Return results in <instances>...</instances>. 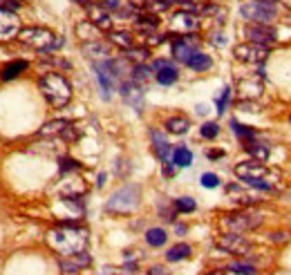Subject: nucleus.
Returning a JSON list of instances; mask_svg holds the SVG:
<instances>
[{"label":"nucleus","mask_w":291,"mask_h":275,"mask_svg":"<svg viewBox=\"0 0 291 275\" xmlns=\"http://www.w3.org/2000/svg\"><path fill=\"white\" fill-rule=\"evenodd\" d=\"M47 244L56 253L63 255V257L65 255L81 253V251H85V246H88V231L79 228V226H72V224H63V226L49 231Z\"/></svg>","instance_id":"nucleus-1"},{"label":"nucleus","mask_w":291,"mask_h":275,"mask_svg":"<svg viewBox=\"0 0 291 275\" xmlns=\"http://www.w3.org/2000/svg\"><path fill=\"white\" fill-rule=\"evenodd\" d=\"M235 175L244 181L251 188H258V190H273L278 177L271 175V170L260 161H242V164L235 166Z\"/></svg>","instance_id":"nucleus-2"},{"label":"nucleus","mask_w":291,"mask_h":275,"mask_svg":"<svg viewBox=\"0 0 291 275\" xmlns=\"http://www.w3.org/2000/svg\"><path fill=\"white\" fill-rule=\"evenodd\" d=\"M38 87H41L43 96L47 99V103L54 107H65L69 101H72V85H69V81L65 79V76L58 74V72L45 74L41 79V83H38Z\"/></svg>","instance_id":"nucleus-3"},{"label":"nucleus","mask_w":291,"mask_h":275,"mask_svg":"<svg viewBox=\"0 0 291 275\" xmlns=\"http://www.w3.org/2000/svg\"><path fill=\"white\" fill-rule=\"evenodd\" d=\"M22 45L34 47L38 52H54V49L63 47V36H56L54 32L45 29V27H25L18 32Z\"/></svg>","instance_id":"nucleus-4"},{"label":"nucleus","mask_w":291,"mask_h":275,"mask_svg":"<svg viewBox=\"0 0 291 275\" xmlns=\"http://www.w3.org/2000/svg\"><path fill=\"white\" fill-rule=\"evenodd\" d=\"M139 201H141V190H139V186L128 184V186H123V188H119V190L106 201V211L116 212V215H128V212L137 211Z\"/></svg>","instance_id":"nucleus-5"},{"label":"nucleus","mask_w":291,"mask_h":275,"mask_svg":"<svg viewBox=\"0 0 291 275\" xmlns=\"http://www.w3.org/2000/svg\"><path fill=\"white\" fill-rule=\"evenodd\" d=\"M262 224V215L258 211H251V208H242V211L228 212L222 217L220 226L226 231V233H246V231H253Z\"/></svg>","instance_id":"nucleus-6"},{"label":"nucleus","mask_w":291,"mask_h":275,"mask_svg":"<svg viewBox=\"0 0 291 275\" xmlns=\"http://www.w3.org/2000/svg\"><path fill=\"white\" fill-rule=\"evenodd\" d=\"M240 14L251 22H265V25H269V21L275 18L278 9H275V2H258V0H253V2H244L240 7Z\"/></svg>","instance_id":"nucleus-7"},{"label":"nucleus","mask_w":291,"mask_h":275,"mask_svg":"<svg viewBox=\"0 0 291 275\" xmlns=\"http://www.w3.org/2000/svg\"><path fill=\"white\" fill-rule=\"evenodd\" d=\"M233 56L240 61V63H249V65H260L265 63L267 56H269V47L267 45H260V42H242L233 49Z\"/></svg>","instance_id":"nucleus-8"},{"label":"nucleus","mask_w":291,"mask_h":275,"mask_svg":"<svg viewBox=\"0 0 291 275\" xmlns=\"http://www.w3.org/2000/svg\"><path fill=\"white\" fill-rule=\"evenodd\" d=\"M168 29L173 34H179V36H186V34H195L197 29H200V18H197L193 11L181 9V11H177V14H173Z\"/></svg>","instance_id":"nucleus-9"},{"label":"nucleus","mask_w":291,"mask_h":275,"mask_svg":"<svg viewBox=\"0 0 291 275\" xmlns=\"http://www.w3.org/2000/svg\"><path fill=\"white\" fill-rule=\"evenodd\" d=\"M244 36L249 38L251 42H260V45H273L275 41H278V34H275V29L271 25H265V22H251V25H246V29H244Z\"/></svg>","instance_id":"nucleus-10"},{"label":"nucleus","mask_w":291,"mask_h":275,"mask_svg":"<svg viewBox=\"0 0 291 275\" xmlns=\"http://www.w3.org/2000/svg\"><path fill=\"white\" fill-rule=\"evenodd\" d=\"M217 249L231 255H246L251 251V244L240 233H224L222 237L217 239Z\"/></svg>","instance_id":"nucleus-11"},{"label":"nucleus","mask_w":291,"mask_h":275,"mask_svg":"<svg viewBox=\"0 0 291 275\" xmlns=\"http://www.w3.org/2000/svg\"><path fill=\"white\" fill-rule=\"evenodd\" d=\"M197 45H200V38H197L195 34H186V36L177 38V41L173 42V56L177 61H181V63H186V61L197 52Z\"/></svg>","instance_id":"nucleus-12"},{"label":"nucleus","mask_w":291,"mask_h":275,"mask_svg":"<svg viewBox=\"0 0 291 275\" xmlns=\"http://www.w3.org/2000/svg\"><path fill=\"white\" fill-rule=\"evenodd\" d=\"M41 137H63V139H76L79 132L74 130V126L69 121H63V119H58V121H49L38 130Z\"/></svg>","instance_id":"nucleus-13"},{"label":"nucleus","mask_w":291,"mask_h":275,"mask_svg":"<svg viewBox=\"0 0 291 275\" xmlns=\"http://www.w3.org/2000/svg\"><path fill=\"white\" fill-rule=\"evenodd\" d=\"M21 32V21L14 11L0 7V41H9V38L18 36Z\"/></svg>","instance_id":"nucleus-14"},{"label":"nucleus","mask_w":291,"mask_h":275,"mask_svg":"<svg viewBox=\"0 0 291 275\" xmlns=\"http://www.w3.org/2000/svg\"><path fill=\"white\" fill-rule=\"evenodd\" d=\"M92 264V257L85 251H81V253H74V255H65V257H61V262H58V266H61V271L67 275H74L79 273V271H83L85 266Z\"/></svg>","instance_id":"nucleus-15"},{"label":"nucleus","mask_w":291,"mask_h":275,"mask_svg":"<svg viewBox=\"0 0 291 275\" xmlns=\"http://www.w3.org/2000/svg\"><path fill=\"white\" fill-rule=\"evenodd\" d=\"M121 96L133 110H137V112L143 110V92L134 81H126V83H121Z\"/></svg>","instance_id":"nucleus-16"},{"label":"nucleus","mask_w":291,"mask_h":275,"mask_svg":"<svg viewBox=\"0 0 291 275\" xmlns=\"http://www.w3.org/2000/svg\"><path fill=\"white\" fill-rule=\"evenodd\" d=\"M88 9V21L92 22L94 27H99L101 32H110L112 29V16L106 11L103 5H90L85 7Z\"/></svg>","instance_id":"nucleus-17"},{"label":"nucleus","mask_w":291,"mask_h":275,"mask_svg":"<svg viewBox=\"0 0 291 275\" xmlns=\"http://www.w3.org/2000/svg\"><path fill=\"white\" fill-rule=\"evenodd\" d=\"M238 92L242 101H255L262 94V83L260 79H238Z\"/></svg>","instance_id":"nucleus-18"},{"label":"nucleus","mask_w":291,"mask_h":275,"mask_svg":"<svg viewBox=\"0 0 291 275\" xmlns=\"http://www.w3.org/2000/svg\"><path fill=\"white\" fill-rule=\"evenodd\" d=\"M83 54L92 61H106L110 56V45L103 41H90V42H83Z\"/></svg>","instance_id":"nucleus-19"},{"label":"nucleus","mask_w":291,"mask_h":275,"mask_svg":"<svg viewBox=\"0 0 291 275\" xmlns=\"http://www.w3.org/2000/svg\"><path fill=\"white\" fill-rule=\"evenodd\" d=\"M150 139H153V150H155V154H157L161 161H168V157H170V143L166 141L164 134L157 132V130H153V132H150Z\"/></svg>","instance_id":"nucleus-20"},{"label":"nucleus","mask_w":291,"mask_h":275,"mask_svg":"<svg viewBox=\"0 0 291 275\" xmlns=\"http://www.w3.org/2000/svg\"><path fill=\"white\" fill-rule=\"evenodd\" d=\"M244 148H246V152H249L251 157L255 159V161H267V159H269V152H271V148L267 146V143L253 141V139L244 141Z\"/></svg>","instance_id":"nucleus-21"},{"label":"nucleus","mask_w":291,"mask_h":275,"mask_svg":"<svg viewBox=\"0 0 291 275\" xmlns=\"http://www.w3.org/2000/svg\"><path fill=\"white\" fill-rule=\"evenodd\" d=\"M110 42L112 45H116V47H121V49H133L134 47V36L130 32H112L110 34Z\"/></svg>","instance_id":"nucleus-22"},{"label":"nucleus","mask_w":291,"mask_h":275,"mask_svg":"<svg viewBox=\"0 0 291 275\" xmlns=\"http://www.w3.org/2000/svg\"><path fill=\"white\" fill-rule=\"evenodd\" d=\"M226 195H231V197H233V201H238V204H242L244 208H246V206H251V204L255 201V197L251 195V192L242 190L240 186H228V188H226Z\"/></svg>","instance_id":"nucleus-23"},{"label":"nucleus","mask_w":291,"mask_h":275,"mask_svg":"<svg viewBox=\"0 0 291 275\" xmlns=\"http://www.w3.org/2000/svg\"><path fill=\"white\" fill-rule=\"evenodd\" d=\"M76 34H79V38H83L85 42H90V41H99L101 29L92 25L90 21H83L79 27H76Z\"/></svg>","instance_id":"nucleus-24"},{"label":"nucleus","mask_w":291,"mask_h":275,"mask_svg":"<svg viewBox=\"0 0 291 275\" xmlns=\"http://www.w3.org/2000/svg\"><path fill=\"white\" fill-rule=\"evenodd\" d=\"M188 127H191V121L186 117H170L168 121H166V130L173 134H186Z\"/></svg>","instance_id":"nucleus-25"},{"label":"nucleus","mask_w":291,"mask_h":275,"mask_svg":"<svg viewBox=\"0 0 291 275\" xmlns=\"http://www.w3.org/2000/svg\"><path fill=\"white\" fill-rule=\"evenodd\" d=\"M173 164L177 166V168H186V166L193 164V152L188 148H184V146H179V148L173 150Z\"/></svg>","instance_id":"nucleus-26"},{"label":"nucleus","mask_w":291,"mask_h":275,"mask_svg":"<svg viewBox=\"0 0 291 275\" xmlns=\"http://www.w3.org/2000/svg\"><path fill=\"white\" fill-rule=\"evenodd\" d=\"M186 65L191 69H197V72H204V69L211 67V56H206V54H201V52H195L191 59L186 61Z\"/></svg>","instance_id":"nucleus-27"},{"label":"nucleus","mask_w":291,"mask_h":275,"mask_svg":"<svg viewBox=\"0 0 291 275\" xmlns=\"http://www.w3.org/2000/svg\"><path fill=\"white\" fill-rule=\"evenodd\" d=\"M25 69H27L25 61H14V63H9L5 69H2V74L0 76H2V81H14L16 76H21Z\"/></svg>","instance_id":"nucleus-28"},{"label":"nucleus","mask_w":291,"mask_h":275,"mask_svg":"<svg viewBox=\"0 0 291 275\" xmlns=\"http://www.w3.org/2000/svg\"><path fill=\"white\" fill-rule=\"evenodd\" d=\"M191 255V246L188 244H177V246H173V249L166 253V259L168 262H181V259H186Z\"/></svg>","instance_id":"nucleus-29"},{"label":"nucleus","mask_w":291,"mask_h":275,"mask_svg":"<svg viewBox=\"0 0 291 275\" xmlns=\"http://www.w3.org/2000/svg\"><path fill=\"white\" fill-rule=\"evenodd\" d=\"M166 239H168V235H166V231L164 228H150L148 233H146V242L150 244V246H164L166 244Z\"/></svg>","instance_id":"nucleus-30"},{"label":"nucleus","mask_w":291,"mask_h":275,"mask_svg":"<svg viewBox=\"0 0 291 275\" xmlns=\"http://www.w3.org/2000/svg\"><path fill=\"white\" fill-rule=\"evenodd\" d=\"M175 81H177V69H175L173 65H168V67H164V69H159V72H157V83L173 85Z\"/></svg>","instance_id":"nucleus-31"},{"label":"nucleus","mask_w":291,"mask_h":275,"mask_svg":"<svg viewBox=\"0 0 291 275\" xmlns=\"http://www.w3.org/2000/svg\"><path fill=\"white\" fill-rule=\"evenodd\" d=\"M133 81H134L137 85H141V83H146V81H150V67H146L143 63L134 65V67H133Z\"/></svg>","instance_id":"nucleus-32"},{"label":"nucleus","mask_w":291,"mask_h":275,"mask_svg":"<svg viewBox=\"0 0 291 275\" xmlns=\"http://www.w3.org/2000/svg\"><path fill=\"white\" fill-rule=\"evenodd\" d=\"M228 271H233V273H238V275H255V266L244 264V262H233V264L228 266Z\"/></svg>","instance_id":"nucleus-33"},{"label":"nucleus","mask_w":291,"mask_h":275,"mask_svg":"<svg viewBox=\"0 0 291 275\" xmlns=\"http://www.w3.org/2000/svg\"><path fill=\"white\" fill-rule=\"evenodd\" d=\"M128 59L134 61V63H143V61L148 59V47H133V49H128Z\"/></svg>","instance_id":"nucleus-34"},{"label":"nucleus","mask_w":291,"mask_h":275,"mask_svg":"<svg viewBox=\"0 0 291 275\" xmlns=\"http://www.w3.org/2000/svg\"><path fill=\"white\" fill-rule=\"evenodd\" d=\"M175 208L179 212H193L195 211V199H191V197H179V199L175 201Z\"/></svg>","instance_id":"nucleus-35"},{"label":"nucleus","mask_w":291,"mask_h":275,"mask_svg":"<svg viewBox=\"0 0 291 275\" xmlns=\"http://www.w3.org/2000/svg\"><path fill=\"white\" fill-rule=\"evenodd\" d=\"M231 126H233V130H235V134H238V137H242L244 141H249V139H255V132H253V130H251V127H246V126H240L238 121H233Z\"/></svg>","instance_id":"nucleus-36"},{"label":"nucleus","mask_w":291,"mask_h":275,"mask_svg":"<svg viewBox=\"0 0 291 275\" xmlns=\"http://www.w3.org/2000/svg\"><path fill=\"white\" fill-rule=\"evenodd\" d=\"M217 134H220V126H217L215 121H208L201 126V137L204 139H215Z\"/></svg>","instance_id":"nucleus-37"},{"label":"nucleus","mask_w":291,"mask_h":275,"mask_svg":"<svg viewBox=\"0 0 291 275\" xmlns=\"http://www.w3.org/2000/svg\"><path fill=\"white\" fill-rule=\"evenodd\" d=\"M41 65H54V67L69 69V61H63V59H58V56H43Z\"/></svg>","instance_id":"nucleus-38"},{"label":"nucleus","mask_w":291,"mask_h":275,"mask_svg":"<svg viewBox=\"0 0 291 275\" xmlns=\"http://www.w3.org/2000/svg\"><path fill=\"white\" fill-rule=\"evenodd\" d=\"M201 186H204V188H217V186H220V177L213 175V172H204V175H201Z\"/></svg>","instance_id":"nucleus-39"},{"label":"nucleus","mask_w":291,"mask_h":275,"mask_svg":"<svg viewBox=\"0 0 291 275\" xmlns=\"http://www.w3.org/2000/svg\"><path fill=\"white\" fill-rule=\"evenodd\" d=\"M228 99H231V87H224V90H222V96L217 99V112H220V114H222V112L226 110Z\"/></svg>","instance_id":"nucleus-40"},{"label":"nucleus","mask_w":291,"mask_h":275,"mask_svg":"<svg viewBox=\"0 0 291 275\" xmlns=\"http://www.w3.org/2000/svg\"><path fill=\"white\" fill-rule=\"evenodd\" d=\"M79 168H81V164L74 161V159H61V172H74Z\"/></svg>","instance_id":"nucleus-41"},{"label":"nucleus","mask_w":291,"mask_h":275,"mask_svg":"<svg viewBox=\"0 0 291 275\" xmlns=\"http://www.w3.org/2000/svg\"><path fill=\"white\" fill-rule=\"evenodd\" d=\"M238 107H240L242 112H258V106H255V101H242V99H240Z\"/></svg>","instance_id":"nucleus-42"},{"label":"nucleus","mask_w":291,"mask_h":275,"mask_svg":"<svg viewBox=\"0 0 291 275\" xmlns=\"http://www.w3.org/2000/svg\"><path fill=\"white\" fill-rule=\"evenodd\" d=\"M287 239H289V233H280V231L271 233V242H287Z\"/></svg>","instance_id":"nucleus-43"},{"label":"nucleus","mask_w":291,"mask_h":275,"mask_svg":"<svg viewBox=\"0 0 291 275\" xmlns=\"http://www.w3.org/2000/svg\"><path fill=\"white\" fill-rule=\"evenodd\" d=\"M103 5H106L108 9H119V7H121V0H103Z\"/></svg>","instance_id":"nucleus-44"},{"label":"nucleus","mask_w":291,"mask_h":275,"mask_svg":"<svg viewBox=\"0 0 291 275\" xmlns=\"http://www.w3.org/2000/svg\"><path fill=\"white\" fill-rule=\"evenodd\" d=\"M168 61H155V63H153V69H155V72H159V69H164V67H168Z\"/></svg>","instance_id":"nucleus-45"},{"label":"nucleus","mask_w":291,"mask_h":275,"mask_svg":"<svg viewBox=\"0 0 291 275\" xmlns=\"http://www.w3.org/2000/svg\"><path fill=\"white\" fill-rule=\"evenodd\" d=\"M148 275H166V271L161 269V266H153V269L148 271Z\"/></svg>","instance_id":"nucleus-46"},{"label":"nucleus","mask_w":291,"mask_h":275,"mask_svg":"<svg viewBox=\"0 0 291 275\" xmlns=\"http://www.w3.org/2000/svg\"><path fill=\"white\" fill-rule=\"evenodd\" d=\"M224 152H220V150H213V152H208V157L211 159H217V157H222Z\"/></svg>","instance_id":"nucleus-47"},{"label":"nucleus","mask_w":291,"mask_h":275,"mask_svg":"<svg viewBox=\"0 0 291 275\" xmlns=\"http://www.w3.org/2000/svg\"><path fill=\"white\" fill-rule=\"evenodd\" d=\"M206 112H208L206 106H197V114H206Z\"/></svg>","instance_id":"nucleus-48"},{"label":"nucleus","mask_w":291,"mask_h":275,"mask_svg":"<svg viewBox=\"0 0 291 275\" xmlns=\"http://www.w3.org/2000/svg\"><path fill=\"white\" fill-rule=\"evenodd\" d=\"M74 2H79V5H83V7H90L92 5L90 0H74Z\"/></svg>","instance_id":"nucleus-49"},{"label":"nucleus","mask_w":291,"mask_h":275,"mask_svg":"<svg viewBox=\"0 0 291 275\" xmlns=\"http://www.w3.org/2000/svg\"><path fill=\"white\" fill-rule=\"evenodd\" d=\"M258 2H275V0H258Z\"/></svg>","instance_id":"nucleus-50"},{"label":"nucleus","mask_w":291,"mask_h":275,"mask_svg":"<svg viewBox=\"0 0 291 275\" xmlns=\"http://www.w3.org/2000/svg\"><path fill=\"white\" fill-rule=\"evenodd\" d=\"M208 275H224V273H208Z\"/></svg>","instance_id":"nucleus-51"}]
</instances>
